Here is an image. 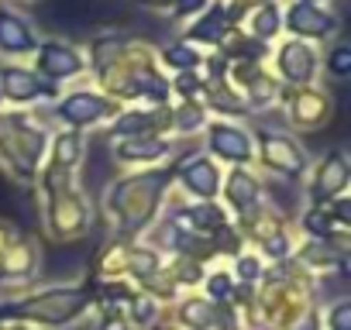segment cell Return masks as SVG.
<instances>
[{
	"label": "cell",
	"instance_id": "ba28073f",
	"mask_svg": "<svg viewBox=\"0 0 351 330\" xmlns=\"http://www.w3.org/2000/svg\"><path fill=\"white\" fill-rule=\"evenodd\" d=\"M344 183H348V158L341 151H330L317 176V196H334L344 190Z\"/></svg>",
	"mask_w": 351,
	"mask_h": 330
},
{
	"label": "cell",
	"instance_id": "ac0fdd59",
	"mask_svg": "<svg viewBox=\"0 0 351 330\" xmlns=\"http://www.w3.org/2000/svg\"><path fill=\"white\" fill-rule=\"evenodd\" d=\"M165 62H169V66H180V69H193V66H197V52L186 49V45H172V49L165 52Z\"/></svg>",
	"mask_w": 351,
	"mask_h": 330
},
{
	"label": "cell",
	"instance_id": "7a4b0ae2",
	"mask_svg": "<svg viewBox=\"0 0 351 330\" xmlns=\"http://www.w3.org/2000/svg\"><path fill=\"white\" fill-rule=\"evenodd\" d=\"M289 28H293L296 35L324 38V35H330V31L337 28V21H334L330 14H324L320 8H313V4H296V8L289 11Z\"/></svg>",
	"mask_w": 351,
	"mask_h": 330
},
{
	"label": "cell",
	"instance_id": "8992f818",
	"mask_svg": "<svg viewBox=\"0 0 351 330\" xmlns=\"http://www.w3.org/2000/svg\"><path fill=\"white\" fill-rule=\"evenodd\" d=\"M107 110H110L107 100H100V97H93V93H76V97H69V100L62 103V117H66L69 124H93V120H100Z\"/></svg>",
	"mask_w": 351,
	"mask_h": 330
},
{
	"label": "cell",
	"instance_id": "8fae6325",
	"mask_svg": "<svg viewBox=\"0 0 351 330\" xmlns=\"http://www.w3.org/2000/svg\"><path fill=\"white\" fill-rule=\"evenodd\" d=\"M4 93H8L11 100H32V97L42 93V86H38V79H35L32 73H25V69H8V73H4Z\"/></svg>",
	"mask_w": 351,
	"mask_h": 330
},
{
	"label": "cell",
	"instance_id": "52a82bcc",
	"mask_svg": "<svg viewBox=\"0 0 351 330\" xmlns=\"http://www.w3.org/2000/svg\"><path fill=\"white\" fill-rule=\"evenodd\" d=\"M35 45V35L28 28V21H21L18 14L4 11L0 14V49H8V52H25Z\"/></svg>",
	"mask_w": 351,
	"mask_h": 330
},
{
	"label": "cell",
	"instance_id": "5b68a950",
	"mask_svg": "<svg viewBox=\"0 0 351 330\" xmlns=\"http://www.w3.org/2000/svg\"><path fill=\"white\" fill-rule=\"evenodd\" d=\"M210 148L224 158H248L252 155V141L245 131L228 127V124H214L210 127Z\"/></svg>",
	"mask_w": 351,
	"mask_h": 330
},
{
	"label": "cell",
	"instance_id": "e0dca14e",
	"mask_svg": "<svg viewBox=\"0 0 351 330\" xmlns=\"http://www.w3.org/2000/svg\"><path fill=\"white\" fill-rule=\"evenodd\" d=\"M276 31H279V11L276 8H262L255 14V35L258 38H272Z\"/></svg>",
	"mask_w": 351,
	"mask_h": 330
},
{
	"label": "cell",
	"instance_id": "484cf974",
	"mask_svg": "<svg viewBox=\"0 0 351 330\" xmlns=\"http://www.w3.org/2000/svg\"><path fill=\"white\" fill-rule=\"evenodd\" d=\"M238 272H245V279H255V275H258V262H255V258H241Z\"/></svg>",
	"mask_w": 351,
	"mask_h": 330
},
{
	"label": "cell",
	"instance_id": "3957f363",
	"mask_svg": "<svg viewBox=\"0 0 351 330\" xmlns=\"http://www.w3.org/2000/svg\"><path fill=\"white\" fill-rule=\"evenodd\" d=\"M38 66H42V73L45 76H52V79H62V76H73V73H80V55L69 49V45H62V42H49L45 49H42V55H38Z\"/></svg>",
	"mask_w": 351,
	"mask_h": 330
},
{
	"label": "cell",
	"instance_id": "83f0119b",
	"mask_svg": "<svg viewBox=\"0 0 351 330\" xmlns=\"http://www.w3.org/2000/svg\"><path fill=\"white\" fill-rule=\"evenodd\" d=\"M204 4H207V0H180V11H183V14H193V11H200Z\"/></svg>",
	"mask_w": 351,
	"mask_h": 330
},
{
	"label": "cell",
	"instance_id": "4dcf8cb0",
	"mask_svg": "<svg viewBox=\"0 0 351 330\" xmlns=\"http://www.w3.org/2000/svg\"><path fill=\"white\" fill-rule=\"evenodd\" d=\"M210 292H214V296H224V292H228V279H214V282H210Z\"/></svg>",
	"mask_w": 351,
	"mask_h": 330
},
{
	"label": "cell",
	"instance_id": "cb8c5ba5",
	"mask_svg": "<svg viewBox=\"0 0 351 330\" xmlns=\"http://www.w3.org/2000/svg\"><path fill=\"white\" fill-rule=\"evenodd\" d=\"M131 268H134V272H141V275H152L155 258H152V255H145V251H141V255H131Z\"/></svg>",
	"mask_w": 351,
	"mask_h": 330
},
{
	"label": "cell",
	"instance_id": "2e32d148",
	"mask_svg": "<svg viewBox=\"0 0 351 330\" xmlns=\"http://www.w3.org/2000/svg\"><path fill=\"white\" fill-rule=\"evenodd\" d=\"M80 158V138L76 134H62L56 141V162H59V169H73Z\"/></svg>",
	"mask_w": 351,
	"mask_h": 330
},
{
	"label": "cell",
	"instance_id": "7c38bea8",
	"mask_svg": "<svg viewBox=\"0 0 351 330\" xmlns=\"http://www.w3.org/2000/svg\"><path fill=\"white\" fill-rule=\"evenodd\" d=\"M162 151H165V144L162 141H148V138H131V141H124L117 148V155L121 158H131V162H138V158H158Z\"/></svg>",
	"mask_w": 351,
	"mask_h": 330
},
{
	"label": "cell",
	"instance_id": "44dd1931",
	"mask_svg": "<svg viewBox=\"0 0 351 330\" xmlns=\"http://www.w3.org/2000/svg\"><path fill=\"white\" fill-rule=\"evenodd\" d=\"M190 217L197 220V227H217L221 224V210L217 207H197V210H190Z\"/></svg>",
	"mask_w": 351,
	"mask_h": 330
},
{
	"label": "cell",
	"instance_id": "1f68e13d",
	"mask_svg": "<svg viewBox=\"0 0 351 330\" xmlns=\"http://www.w3.org/2000/svg\"><path fill=\"white\" fill-rule=\"evenodd\" d=\"M180 272H183V279H190V282H193V279H197V268H193V265H183V268H180Z\"/></svg>",
	"mask_w": 351,
	"mask_h": 330
},
{
	"label": "cell",
	"instance_id": "6da1fadb",
	"mask_svg": "<svg viewBox=\"0 0 351 330\" xmlns=\"http://www.w3.org/2000/svg\"><path fill=\"white\" fill-rule=\"evenodd\" d=\"M80 309H83V299L76 292H52V296L32 299L25 306H8L0 313H25V316H38V320H49V323H62V320H69Z\"/></svg>",
	"mask_w": 351,
	"mask_h": 330
},
{
	"label": "cell",
	"instance_id": "603a6c76",
	"mask_svg": "<svg viewBox=\"0 0 351 330\" xmlns=\"http://www.w3.org/2000/svg\"><path fill=\"white\" fill-rule=\"evenodd\" d=\"M200 120H204V114H200L197 107H183L180 114H176V124H180L183 131H193V127H197Z\"/></svg>",
	"mask_w": 351,
	"mask_h": 330
},
{
	"label": "cell",
	"instance_id": "f1b7e54d",
	"mask_svg": "<svg viewBox=\"0 0 351 330\" xmlns=\"http://www.w3.org/2000/svg\"><path fill=\"white\" fill-rule=\"evenodd\" d=\"M293 330H317V316H303L300 323H293Z\"/></svg>",
	"mask_w": 351,
	"mask_h": 330
},
{
	"label": "cell",
	"instance_id": "9c48e42d",
	"mask_svg": "<svg viewBox=\"0 0 351 330\" xmlns=\"http://www.w3.org/2000/svg\"><path fill=\"white\" fill-rule=\"evenodd\" d=\"M265 158H269V165H279L282 173H300L303 169V155L296 151V144L289 138L269 134L265 138Z\"/></svg>",
	"mask_w": 351,
	"mask_h": 330
},
{
	"label": "cell",
	"instance_id": "5bb4252c",
	"mask_svg": "<svg viewBox=\"0 0 351 330\" xmlns=\"http://www.w3.org/2000/svg\"><path fill=\"white\" fill-rule=\"evenodd\" d=\"M228 190H231V203H234V207H252V203H255V179H252V176L234 173Z\"/></svg>",
	"mask_w": 351,
	"mask_h": 330
},
{
	"label": "cell",
	"instance_id": "d6986e66",
	"mask_svg": "<svg viewBox=\"0 0 351 330\" xmlns=\"http://www.w3.org/2000/svg\"><path fill=\"white\" fill-rule=\"evenodd\" d=\"M327 66H330V73H337V76L351 73V49H348V45H337V49L330 52Z\"/></svg>",
	"mask_w": 351,
	"mask_h": 330
},
{
	"label": "cell",
	"instance_id": "d4e9b609",
	"mask_svg": "<svg viewBox=\"0 0 351 330\" xmlns=\"http://www.w3.org/2000/svg\"><path fill=\"white\" fill-rule=\"evenodd\" d=\"M176 86H180V93H197L200 90V79L193 73H183L180 79H176Z\"/></svg>",
	"mask_w": 351,
	"mask_h": 330
},
{
	"label": "cell",
	"instance_id": "4fadbf2b",
	"mask_svg": "<svg viewBox=\"0 0 351 330\" xmlns=\"http://www.w3.org/2000/svg\"><path fill=\"white\" fill-rule=\"evenodd\" d=\"M224 31H228V21H224V11H210L190 35L197 38V42H221L224 38Z\"/></svg>",
	"mask_w": 351,
	"mask_h": 330
},
{
	"label": "cell",
	"instance_id": "9a60e30c",
	"mask_svg": "<svg viewBox=\"0 0 351 330\" xmlns=\"http://www.w3.org/2000/svg\"><path fill=\"white\" fill-rule=\"evenodd\" d=\"M183 320H186L190 327H197V330H207L210 320H214V309H210V303H204V299H190V303L183 306Z\"/></svg>",
	"mask_w": 351,
	"mask_h": 330
},
{
	"label": "cell",
	"instance_id": "277c9868",
	"mask_svg": "<svg viewBox=\"0 0 351 330\" xmlns=\"http://www.w3.org/2000/svg\"><path fill=\"white\" fill-rule=\"evenodd\" d=\"M313 66H317V59H313V52H310L303 42H289V45H282V52H279V69L286 73V79H293V83H306V79L313 76Z\"/></svg>",
	"mask_w": 351,
	"mask_h": 330
},
{
	"label": "cell",
	"instance_id": "4316f807",
	"mask_svg": "<svg viewBox=\"0 0 351 330\" xmlns=\"http://www.w3.org/2000/svg\"><path fill=\"white\" fill-rule=\"evenodd\" d=\"M134 316H138V320H152V303H148V299H138V303H134Z\"/></svg>",
	"mask_w": 351,
	"mask_h": 330
},
{
	"label": "cell",
	"instance_id": "ffe728a7",
	"mask_svg": "<svg viewBox=\"0 0 351 330\" xmlns=\"http://www.w3.org/2000/svg\"><path fill=\"white\" fill-rule=\"evenodd\" d=\"M152 124V117H138V114H128V117H121L117 120V134H131V138H138V131H145Z\"/></svg>",
	"mask_w": 351,
	"mask_h": 330
},
{
	"label": "cell",
	"instance_id": "f546056e",
	"mask_svg": "<svg viewBox=\"0 0 351 330\" xmlns=\"http://www.w3.org/2000/svg\"><path fill=\"white\" fill-rule=\"evenodd\" d=\"M100 330H128V323L124 320H117V316H110V320H104V327Z\"/></svg>",
	"mask_w": 351,
	"mask_h": 330
},
{
	"label": "cell",
	"instance_id": "30bf717a",
	"mask_svg": "<svg viewBox=\"0 0 351 330\" xmlns=\"http://www.w3.org/2000/svg\"><path fill=\"white\" fill-rule=\"evenodd\" d=\"M183 179L200 196H210L217 190V169H214V162H207V158H193L186 169H183Z\"/></svg>",
	"mask_w": 351,
	"mask_h": 330
},
{
	"label": "cell",
	"instance_id": "d6a6232c",
	"mask_svg": "<svg viewBox=\"0 0 351 330\" xmlns=\"http://www.w3.org/2000/svg\"><path fill=\"white\" fill-rule=\"evenodd\" d=\"M141 4H148V8H165L169 0H141Z\"/></svg>",
	"mask_w": 351,
	"mask_h": 330
},
{
	"label": "cell",
	"instance_id": "7402d4cb",
	"mask_svg": "<svg viewBox=\"0 0 351 330\" xmlns=\"http://www.w3.org/2000/svg\"><path fill=\"white\" fill-rule=\"evenodd\" d=\"M330 327H334V330H351V303H337V306H334Z\"/></svg>",
	"mask_w": 351,
	"mask_h": 330
}]
</instances>
